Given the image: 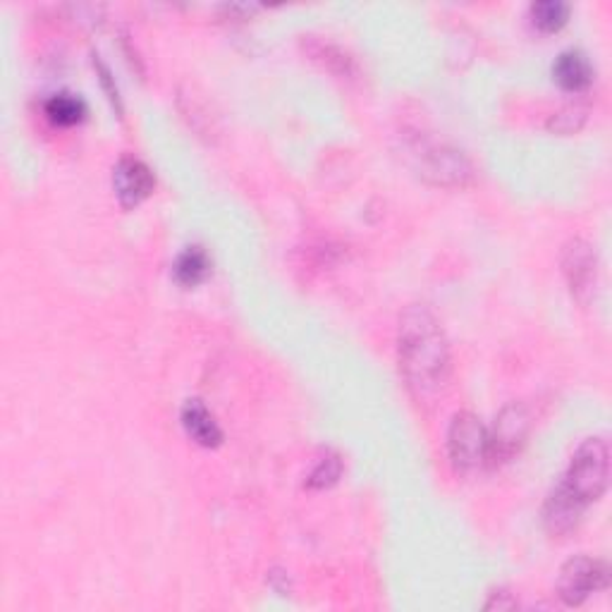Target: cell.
<instances>
[{
  "label": "cell",
  "mask_w": 612,
  "mask_h": 612,
  "mask_svg": "<svg viewBox=\"0 0 612 612\" xmlns=\"http://www.w3.org/2000/svg\"><path fill=\"white\" fill-rule=\"evenodd\" d=\"M571 8L563 0H541L529 8L531 24L536 26L541 34H557L569 22Z\"/></svg>",
  "instance_id": "obj_14"
},
{
  "label": "cell",
  "mask_w": 612,
  "mask_h": 612,
  "mask_svg": "<svg viewBox=\"0 0 612 612\" xmlns=\"http://www.w3.org/2000/svg\"><path fill=\"white\" fill-rule=\"evenodd\" d=\"M342 469H344V464L338 452L326 450L324 455L314 462L309 476H306V488H311V490L332 488L340 481Z\"/></svg>",
  "instance_id": "obj_15"
},
{
  "label": "cell",
  "mask_w": 612,
  "mask_h": 612,
  "mask_svg": "<svg viewBox=\"0 0 612 612\" xmlns=\"http://www.w3.org/2000/svg\"><path fill=\"white\" fill-rule=\"evenodd\" d=\"M557 484L583 508L601 500L610 484V447L605 438H587L571 455L569 467Z\"/></svg>",
  "instance_id": "obj_2"
},
{
  "label": "cell",
  "mask_w": 612,
  "mask_h": 612,
  "mask_svg": "<svg viewBox=\"0 0 612 612\" xmlns=\"http://www.w3.org/2000/svg\"><path fill=\"white\" fill-rule=\"evenodd\" d=\"M397 362L409 395L419 403L433 400L450 381V342L441 321L426 304H411L400 316Z\"/></svg>",
  "instance_id": "obj_1"
},
{
  "label": "cell",
  "mask_w": 612,
  "mask_h": 612,
  "mask_svg": "<svg viewBox=\"0 0 612 612\" xmlns=\"http://www.w3.org/2000/svg\"><path fill=\"white\" fill-rule=\"evenodd\" d=\"M512 608H517V601L508 591L490 593V601L486 603V610H512Z\"/></svg>",
  "instance_id": "obj_18"
},
{
  "label": "cell",
  "mask_w": 612,
  "mask_h": 612,
  "mask_svg": "<svg viewBox=\"0 0 612 612\" xmlns=\"http://www.w3.org/2000/svg\"><path fill=\"white\" fill-rule=\"evenodd\" d=\"M553 79L567 94H583V91L591 89L596 70L587 53L579 48H569L557 56L553 65Z\"/></svg>",
  "instance_id": "obj_10"
},
{
  "label": "cell",
  "mask_w": 612,
  "mask_h": 612,
  "mask_svg": "<svg viewBox=\"0 0 612 612\" xmlns=\"http://www.w3.org/2000/svg\"><path fill=\"white\" fill-rule=\"evenodd\" d=\"M211 275V259L202 247H188L172 265V277L182 287H199Z\"/></svg>",
  "instance_id": "obj_12"
},
{
  "label": "cell",
  "mask_w": 612,
  "mask_h": 612,
  "mask_svg": "<svg viewBox=\"0 0 612 612\" xmlns=\"http://www.w3.org/2000/svg\"><path fill=\"white\" fill-rule=\"evenodd\" d=\"M447 457L457 474H472L486 467L488 429L474 411H457L447 429Z\"/></svg>",
  "instance_id": "obj_3"
},
{
  "label": "cell",
  "mask_w": 612,
  "mask_h": 612,
  "mask_svg": "<svg viewBox=\"0 0 612 612\" xmlns=\"http://www.w3.org/2000/svg\"><path fill=\"white\" fill-rule=\"evenodd\" d=\"M44 113L56 127H75L87 117V103L79 97L63 91V94H53L44 103Z\"/></svg>",
  "instance_id": "obj_13"
},
{
  "label": "cell",
  "mask_w": 612,
  "mask_h": 612,
  "mask_svg": "<svg viewBox=\"0 0 612 612\" xmlns=\"http://www.w3.org/2000/svg\"><path fill=\"white\" fill-rule=\"evenodd\" d=\"M419 175L435 188H467L474 180V166L455 146L431 144L419 154Z\"/></svg>",
  "instance_id": "obj_6"
},
{
  "label": "cell",
  "mask_w": 612,
  "mask_h": 612,
  "mask_svg": "<svg viewBox=\"0 0 612 612\" xmlns=\"http://www.w3.org/2000/svg\"><path fill=\"white\" fill-rule=\"evenodd\" d=\"M182 429L188 431V435L196 445L202 447H218L223 443V429L216 421V417L211 415V409L202 400H188L182 407Z\"/></svg>",
  "instance_id": "obj_11"
},
{
  "label": "cell",
  "mask_w": 612,
  "mask_h": 612,
  "mask_svg": "<svg viewBox=\"0 0 612 612\" xmlns=\"http://www.w3.org/2000/svg\"><path fill=\"white\" fill-rule=\"evenodd\" d=\"M587 117H589V111L583 109V105L571 103V105H565V109H560V111L551 115L548 129L553 132V135H560V137L577 135V132L583 125H587Z\"/></svg>",
  "instance_id": "obj_16"
},
{
  "label": "cell",
  "mask_w": 612,
  "mask_h": 612,
  "mask_svg": "<svg viewBox=\"0 0 612 612\" xmlns=\"http://www.w3.org/2000/svg\"><path fill=\"white\" fill-rule=\"evenodd\" d=\"M610 567L605 560L589 555H577L567 560L557 577V596L567 608H579L598 591L608 589Z\"/></svg>",
  "instance_id": "obj_4"
},
{
  "label": "cell",
  "mask_w": 612,
  "mask_h": 612,
  "mask_svg": "<svg viewBox=\"0 0 612 612\" xmlns=\"http://www.w3.org/2000/svg\"><path fill=\"white\" fill-rule=\"evenodd\" d=\"M529 431H531V411L526 405L510 403L508 407H502L494 429L488 431L486 467H500V464L510 462L526 443Z\"/></svg>",
  "instance_id": "obj_5"
},
{
  "label": "cell",
  "mask_w": 612,
  "mask_h": 612,
  "mask_svg": "<svg viewBox=\"0 0 612 612\" xmlns=\"http://www.w3.org/2000/svg\"><path fill=\"white\" fill-rule=\"evenodd\" d=\"M598 269H601V263H598V251L589 239H581V237L569 239L563 249V273L571 297H575L581 306H587L596 295L598 273H601Z\"/></svg>",
  "instance_id": "obj_7"
},
{
  "label": "cell",
  "mask_w": 612,
  "mask_h": 612,
  "mask_svg": "<svg viewBox=\"0 0 612 612\" xmlns=\"http://www.w3.org/2000/svg\"><path fill=\"white\" fill-rule=\"evenodd\" d=\"M156 190L151 168L135 156H123L113 168V192L125 211L137 208Z\"/></svg>",
  "instance_id": "obj_8"
},
{
  "label": "cell",
  "mask_w": 612,
  "mask_h": 612,
  "mask_svg": "<svg viewBox=\"0 0 612 612\" xmlns=\"http://www.w3.org/2000/svg\"><path fill=\"white\" fill-rule=\"evenodd\" d=\"M97 68H99V79H101V84H103V89H105V94H109V101L113 103V109L117 111V115H123V101H120L117 87H115V82H113L109 65H103L101 60H97Z\"/></svg>",
  "instance_id": "obj_17"
},
{
  "label": "cell",
  "mask_w": 612,
  "mask_h": 612,
  "mask_svg": "<svg viewBox=\"0 0 612 612\" xmlns=\"http://www.w3.org/2000/svg\"><path fill=\"white\" fill-rule=\"evenodd\" d=\"M583 512H587V508L557 484L548 494V498H545L543 526L551 536H567L579 526Z\"/></svg>",
  "instance_id": "obj_9"
}]
</instances>
